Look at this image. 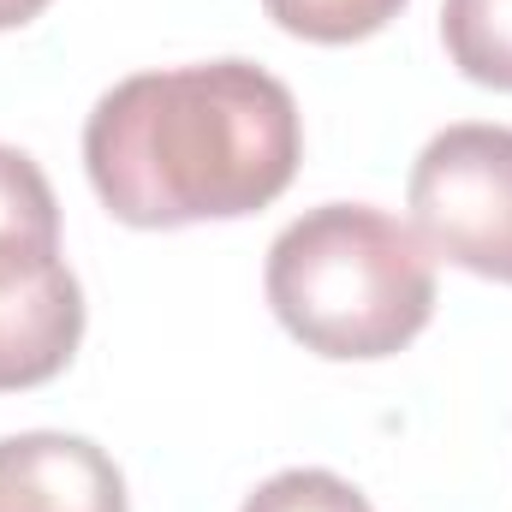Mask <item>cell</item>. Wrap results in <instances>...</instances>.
<instances>
[{"instance_id":"9","label":"cell","mask_w":512,"mask_h":512,"mask_svg":"<svg viewBox=\"0 0 512 512\" xmlns=\"http://www.w3.org/2000/svg\"><path fill=\"white\" fill-rule=\"evenodd\" d=\"M245 512H376L334 471H280L256 489Z\"/></svg>"},{"instance_id":"4","label":"cell","mask_w":512,"mask_h":512,"mask_svg":"<svg viewBox=\"0 0 512 512\" xmlns=\"http://www.w3.org/2000/svg\"><path fill=\"white\" fill-rule=\"evenodd\" d=\"M0 512H126V477L84 435H60V429L6 435Z\"/></svg>"},{"instance_id":"5","label":"cell","mask_w":512,"mask_h":512,"mask_svg":"<svg viewBox=\"0 0 512 512\" xmlns=\"http://www.w3.org/2000/svg\"><path fill=\"white\" fill-rule=\"evenodd\" d=\"M84 340V286L66 262H48L0 286V393L54 382Z\"/></svg>"},{"instance_id":"7","label":"cell","mask_w":512,"mask_h":512,"mask_svg":"<svg viewBox=\"0 0 512 512\" xmlns=\"http://www.w3.org/2000/svg\"><path fill=\"white\" fill-rule=\"evenodd\" d=\"M441 42L471 84L512 96V0H441Z\"/></svg>"},{"instance_id":"1","label":"cell","mask_w":512,"mask_h":512,"mask_svg":"<svg viewBox=\"0 0 512 512\" xmlns=\"http://www.w3.org/2000/svg\"><path fill=\"white\" fill-rule=\"evenodd\" d=\"M298 161V102L251 60L120 78L84 120V173L102 209L143 233L256 215Z\"/></svg>"},{"instance_id":"8","label":"cell","mask_w":512,"mask_h":512,"mask_svg":"<svg viewBox=\"0 0 512 512\" xmlns=\"http://www.w3.org/2000/svg\"><path fill=\"white\" fill-rule=\"evenodd\" d=\"M262 12L286 36L340 48V42H364V36L387 30L405 12V0H262Z\"/></svg>"},{"instance_id":"10","label":"cell","mask_w":512,"mask_h":512,"mask_svg":"<svg viewBox=\"0 0 512 512\" xmlns=\"http://www.w3.org/2000/svg\"><path fill=\"white\" fill-rule=\"evenodd\" d=\"M54 0H0V30H18V24H30V18H42Z\"/></svg>"},{"instance_id":"2","label":"cell","mask_w":512,"mask_h":512,"mask_svg":"<svg viewBox=\"0 0 512 512\" xmlns=\"http://www.w3.org/2000/svg\"><path fill=\"white\" fill-rule=\"evenodd\" d=\"M262 292L304 352L376 364L429 328L435 256L376 203H322L268 245Z\"/></svg>"},{"instance_id":"3","label":"cell","mask_w":512,"mask_h":512,"mask_svg":"<svg viewBox=\"0 0 512 512\" xmlns=\"http://www.w3.org/2000/svg\"><path fill=\"white\" fill-rule=\"evenodd\" d=\"M411 233L423 251L512 286V126H447L411 161Z\"/></svg>"},{"instance_id":"6","label":"cell","mask_w":512,"mask_h":512,"mask_svg":"<svg viewBox=\"0 0 512 512\" xmlns=\"http://www.w3.org/2000/svg\"><path fill=\"white\" fill-rule=\"evenodd\" d=\"M60 262V203H54V185L48 173L0 143V286L36 274Z\"/></svg>"}]
</instances>
